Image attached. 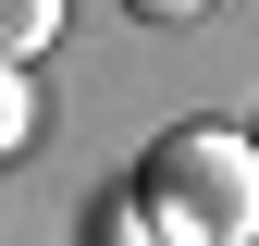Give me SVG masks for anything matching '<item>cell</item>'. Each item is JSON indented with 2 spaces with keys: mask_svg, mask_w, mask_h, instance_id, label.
<instances>
[{
  "mask_svg": "<svg viewBox=\"0 0 259 246\" xmlns=\"http://www.w3.org/2000/svg\"><path fill=\"white\" fill-rule=\"evenodd\" d=\"M37 86H25V61H0V160H25V148H37Z\"/></svg>",
  "mask_w": 259,
  "mask_h": 246,
  "instance_id": "cell-2",
  "label": "cell"
},
{
  "mask_svg": "<svg viewBox=\"0 0 259 246\" xmlns=\"http://www.w3.org/2000/svg\"><path fill=\"white\" fill-rule=\"evenodd\" d=\"M123 13H136V25H198L210 0H123Z\"/></svg>",
  "mask_w": 259,
  "mask_h": 246,
  "instance_id": "cell-4",
  "label": "cell"
},
{
  "mask_svg": "<svg viewBox=\"0 0 259 246\" xmlns=\"http://www.w3.org/2000/svg\"><path fill=\"white\" fill-rule=\"evenodd\" d=\"M62 37V0H0V61H37Z\"/></svg>",
  "mask_w": 259,
  "mask_h": 246,
  "instance_id": "cell-3",
  "label": "cell"
},
{
  "mask_svg": "<svg viewBox=\"0 0 259 246\" xmlns=\"http://www.w3.org/2000/svg\"><path fill=\"white\" fill-rule=\"evenodd\" d=\"M148 246H173V234H160V222H148Z\"/></svg>",
  "mask_w": 259,
  "mask_h": 246,
  "instance_id": "cell-5",
  "label": "cell"
},
{
  "mask_svg": "<svg viewBox=\"0 0 259 246\" xmlns=\"http://www.w3.org/2000/svg\"><path fill=\"white\" fill-rule=\"evenodd\" d=\"M136 209L173 246H259V136L173 123V136L136 160Z\"/></svg>",
  "mask_w": 259,
  "mask_h": 246,
  "instance_id": "cell-1",
  "label": "cell"
}]
</instances>
